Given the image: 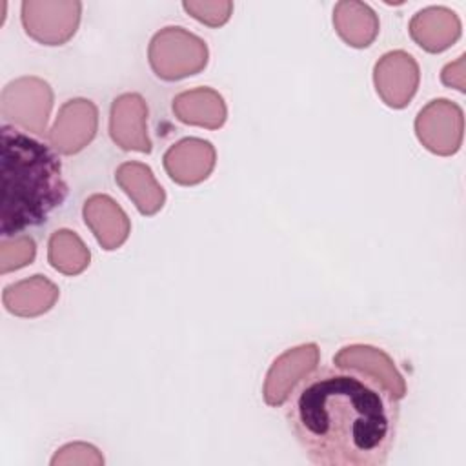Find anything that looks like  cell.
Wrapping results in <instances>:
<instances>
[{
    "instance_id": "23",
    "label": "cell",
    "mask_w": 466,
    "mask_h": 466,
    "mask_svg": "<svg viewBox=\"0 0 466 466\" xmlns=\"http://www.w3.org/2000/svg\"><path fill=\"white\" fill-rule=\"evenodd\" d=\"M464 64H466V56L461 55L455 62H450L444 66L442 73H441V80L444 86L448 87H455L457 91L464 93L466 91V78H464Z\"/></svg>"
},
{
    "instance_id": "1",
    "label": "cell",
    "mask_w": 466,
    "mask_h": 466,
    "mask_svg": "<svg viewBox=\"0 0 466 466\" xmlns=\"http://www.w3.org/2000/svg\"><path fill=\"white\" fill-rule=\"evenodd\" d=\"M286 419L317 466H382L395 444L399 404L368 377L333 366L295 388Z\"/></svg>"
},
{
    "instance_id": "12",
    "label": "cell",
    "mask_w": 466,
    "mask_h": 466,
    "mask_svg": "<svg viewBox=\"0 0 466 466\" xmlns=\"http://www.w3.org/2000/svg\"><path fill=\"white\" fill-rule=\"evenodd\" d=\"M162 164L175 184L197 186L213 173L217 151L209 140L186 137L166 149Z\"/></svg>"
},
{
    "instance_id": "11",
    "label": "cell",
    "mask_w": 466,
    "mask_h": 466,
    "mask_svg": "<svg viewBox=\"0 0 466 466\" xmlns=\"http://www.w3.org/2000/svg\"><path fill=\"white\" fill-rule=\"evenodd\" d=\"M111 140L124 151L151 153L153 144L147 135V104L138 93H122L109 109Z\"/></svg>"
},
{
    "instance_id": "20",
    "label": "cell",
    "mask_w": 466,
    "mask_h": 466,
    "mask_svg": "<svg viewBox=\"0 0 466 466\" xmlns=\"http://www.w3.org/2000/svg\"><path fill=\"white\" fill-rule=\"evenodd\" d=\"M36 257V244L29 235L2 237L0 240V273L16 271L29 266Z\"/></svg>"
},
{
    "instance_id": "9",
    "label": "cell",
    "mask_w": 466,
    "mask_h": 466,
    "mask_svg": "<svg viewBox=\"0 0 466 466\" xmlns=\"http://www.w3.org/2000/svg\"><path fill=\"white\" fill-rule=\"evenodd\" d=\"M333 366L357 371L379 388H382L393 400H400L408 393L406 380L397 370L393 359L380 348L370 344H350L333 355Z\"/></svg>"
},
{
    "instance_id": "19",
    "label": "cell",
    "mask_w": 466,
    "mask_h": 466,
    "mask_svg": "<svg viewBox=\"0 0 466 466\" xmlns=\"http://www.w3.org/2000/svg\"><path fill=\"white\" fill-rule=\"evenodd\" d=\"M47 262L62 275H80L91 262V251L71 229H56L47 240Z\"/></svg>"
},
{
    "instance_id": "15",
    "label": "cell",
    "mask_w": 466,
    "mask_h": 466,
    "mask_svg": "<svg viewBox=\"0 0 466 466\" xmlns=\"http://www.w3.org/2000/svg\"><path fill=\"white\" fill-rule=\"evenodd\" d=\"M58 286L44 275H33L4 288L2 304L16 317L33 319L47 313L58 300Z\"/></svg>"
},
{
    "instance_id": "14",
    "label": "cell",
    "mask_w": 466,
    "mask_h": 466,
    "mask_svg": "<svg viewBox=\"0 0 466 466\" xmlns=\"http://www.w3.org/2000/svg\"><path fill=\"white\" fill-rule=\"evenodd\" d=\"M411 40L428 53H442L461 38V18L444 5L417 11L408 25Z\"/></svg>"
},
{
    "instance_id": "5",
    "label": "cell",
    "mask_w": 466,
    "mask_h": 466,
    "mask_svg": "<svg viewBox=\"0 0 466 466\" xmlns=\"http://www.w3.org/2000/svg\"><path fill=\"white\" fill-rule=\"evenodd\" d=\"M82 4L78 0H24L20 20L29 38L44 46H64L80 24Z\"/></svg>"
},
{
    "instance_id": "16",
    "label": "cell",
    "mask_w": 466,
    "mask_h": 466,
    "mask_svg": "<svg viewBox=\"0 0 466 466\" xmlns=\"http://www.w3.org/2000/svg\"><path fill=\"white\" fill-rule=\"evenodd\" d=\"M171 109L182 124L206 129H218L228 118V106L222 95L206 86L175 95Z\"/></svg>"
},
{
    "instance_id": "13",
    "label": "cell",
    "mask_w": 466,
    "mask_h": 466,
    "mask_svg": "<svg viewBox=\"0 0 466 466\" xmlns=\"http://www.w3.org/2000/svg\"><path fill=\"white\" fill-rule=\"evenodd\" d=\"M82 217L100 248L106 251L122 248L131 233L129 217L109 195L95 193L87 197L82 208Z\"/></svg>"
},
{
    "instance_id": "6",
    "label": "cell",
    "mask_w": 466,
    "mask_h": 466,
    "mask_svg": "<svg viewBox=\"0 0 466 466\" xmlns=\"http://www.w3.org/2000/svg\"><path fill=\"white\" fill-rule=\"evenodd\" d=\"M415 135L422 147L439 157H451L462 146L464 113L448 98L430 100L415 116Z\"/></svg>"
},
{
    "instance_id": "2",
    "label": "cell",
    "mask_w": 466,
    "mask_h": 466,
    "mask_svg": "<svg viewBox=\"0 0 466 466\" xmlns=\"http://www.w3.org/2000/svg\"><path fill=\"white\" fill-rule=\"evenodd\" d=\"M0 235L40 226L64 204L67 184L51 146L15 126H0Z\"/></svg>"
},
{
    "instance_id": "3",
    "label": "cell",
    "mask_w": 466,
    "mask_h": 466,
    "mask_svg": "<svg viewBox=\"0 0 466 466\" xmlns=\"http://www.w3.org/2000/svg\"><path fill=\"white\" fill-rule=\"evenodd\" d=\"M208 44L180 25L162 27L153 35L147 47L153 73L167 82L198 75L208 66Z\"/></svg>"
},
{
    "instance_id": "7",
    "label": "cell",
    "mask_w": 466,
    "mask_h": 466,
    "mask_svg": "<svg viewBox=\"0 0 466 466\" xmlns=\"http://www.w3.org/2000/svg\"><path fill=\"white\" fill-rule=\"evenodd\" d=\"M319 362L320 350L315 342H304L280 353L266 373L262 388L264 402L271 408L286 404L295 388L319 368Z\"/></svg>"
},
{
    "instance_id": "4",
    "label": "cell",
    "mask_w": 466,
    "mask_h": 466,
    "mask_svg": "<svg viewBox=\"0 0 466 466\" xmlns=\"http://www.w3.org/2000/svg\"><path fill=\"white\" fill-rule=\"evenodd\" d=\"M53 89L40 76H20L7 82L0 93V115L4 124L44 137L53 109Z\"/></svg>"
},
{
    "instance_id": "21",
    "label": "cell",
    "mask_w": 466,
    "mask_h": 466,
    "mask_svg": "<svg viewBox=\"0 0 466 466\" xmlns=\"http://www.w3.org/2000/svg\"><path fill=\"white\" fill-rule=\"evenodd\" d=\"M182 7L189 16L209 27L224 25L233 13V2L229 0H184Z\"/></svg>"
},
{
    "instance_id": "10",
    "label": "cell",
    "mask_w": 466,
    "mask_h": 466,
    "mask_svg": "<svg viewBox=\"0 0 466 466\" xmlns=\"http://www.w3.org/2000/svg\"><path fill=\"white\" fill-rule=\"evenodd\" d=\"M419 82V64L408 51H388L373 66L375 91L379 98L391 109L406 107L415 96Z\"/></svg>"
},
{
    "instance_id": "17",
    "label": "cell",
    "mask_w": 466,
    "mask_h": 466,
    "mask_svg": "<svg viewBox=\"0 0 466 466\" xmlns=\"http://www.w3.org/2000/svg\"><path fill=\"white\" fill-rule=\"evenodd\" d=\"M118 187L131 198L140 215H157L166 204V191L144 162L127 160L115 169Z\"/></svg>"
},
{
    "instance_id": "18",
    "label": "cell",
    "mask_w": 466,
    "mask_h": 466,
    "mask_svg": "<svg viewBox=\"0 0 466 466\" xmlns=\"http://www.w3.org/2000/svg\"><path fill=\"white\" fill-rule=\"evenodd\" d=\"M333 27L337 35L355 49L370 47L380 31L377 13L366 2L359 0H340L335 4Z\"/></svg>"
},
{
    "instance_id": "22",
    "label": "cell",
    "mask_w": 466,
    "mask_h": 466,
    "mask_svg": "<svg viewBox=\"0 0 466 466\" xmlns=\"http://www.w3.org/2000/svg\"><path fill=\"white\" fill-rule=\"evenodd\" d=\"M53 466H100L104 464V457L102 453L87 442H69L62 448L56 450V453L51 459Z\"/></svg>"
},
{
    "instance_id": "8",
    "label": "cell",
    "mask_w": 466,
    "mask_h": 466,
    "mask_svg": "<svg viewBox=\"0 0 466 466\" xmlns=\"http://www.w3.org/2000/svg\"><path fill=\"white\" fill-rule=\"evenodd\" d=\"M96 129V106L87 98H71L60 106L58 115L47 131V142L58 155H76L91 144Z\"/></svg>"
}]
</instances>
